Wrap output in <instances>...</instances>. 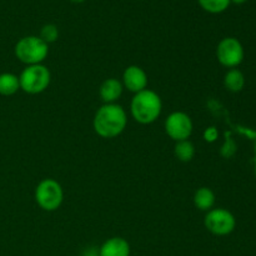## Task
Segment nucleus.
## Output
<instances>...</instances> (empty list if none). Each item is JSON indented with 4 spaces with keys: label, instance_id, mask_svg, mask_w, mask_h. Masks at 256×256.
<instances>
[{
    "label": "nucleus",
    "instance_id": "1",
    "mask_svg": "<svg viewBox=\"0 0 256 256\" xmlns=\"http://www.w3.org/2000/svg\"><path fill=\"white\" fill-rule=\"evenodd\" d=\"M128 124L126 112L118 104H104L94 116V130L98 135L106 139L118 136L124 132Z\"/></svg>",
    "mask_w": 256,
    "mask_h": 256
},
{
    "label": "nucleus",
    "instance_id": "2",
    "mask_svg": "<svg viewBox=\"0 0 256 256\" xmlns=\"http://www.w3.org/2000/svg\"><path fill=\"white\" fill-rule=\"evenodd\" d=\"M162 102L155 92L145 89L136 92L132 100V115L140 124H152L162 114Z\"/></svg>",
    "mask_w": 256,
    "mask_h": 256
},
{
    "label": "nucleus",
    "instance_id": "3",
    "mask_svg": "<svg viewBox=\"0 0 256 256\" xmlns=\"http://www.w3.org/2000/svg\"><path fill=\"white\" fill-rule=\"evenodd\" d=\"M49 46L39 36H24L15 45V55L22 62L29 65L42 64L48 56Z\"/></svg>",
    "mask_w": 256,
    "mask_h": 256
},
{
    "label": "nucleus",
    "instance_id": "4",
    "mask_svg": "<svg viewBox=\"0 0 256 256\" xmlns=\"http://www.w3.org/2000/svg\"><path fill=\"white\" fill-rule=\"evenodd\" d=\"M52 80L49 69L42 64L29 65L19 76L20 89L28 94H40L48 89Z\"/></svg>",
    "mask_w": 256,
    "mask_h": 256
},
{
    "label": "nucleus",
    "instance_id": "5",
    "mask_svg": "<svg viewBox=\"0 0 256 256\" xmlns=\"http://www.w3.org/2000/svg\"><path fill=\"white\" fill-rule=\"evenodd\" d=\"M64 199L62 185L54 179H44L35 189V200L45 212H55Z\"/></svg>",
    "mask_w": 256,
    "mask_h": 256
},
{
    "label": "nucleus",
    "instance_id": "6",
    "mask_svg": "<svg viewBox=\"0 0 256 256\" xmlns=\"http://www.w3.org/2000/svg\"><path fill=\"white\" fill-rule=\"evenodd\" d=\"M204 224L212 234L218 235V236H225L234 232L236 220L229 210L220 208V209H212L208 212L204 219Z\"/></svg>",
    "mask_w": 256,
    "mask_h": 256
},
{
    "label": "nucleus",
    "instance_id": "7",
    "mask_svg": "<svg viewBox=\"0 0 256 256\" xmlns=\"http://www.w3.org/2000/svg\"><path fill=\"white\" fill-rule=\"evenodd\" d=\"M218 60L226 68H235L244 60V48L236 38H225L216 49Z\"/></svg>",
    "mask_w": 256,
    "mask_h": 256
},
{
    "label": "nucleus",
    "instance_id": "8",
    "mask_svg": "<svg viewBox=\"0 0 256 256\" xmlns=\"http://www.w3.org/2000/svg\"><path fill=\"white\" fill-rule=\"evenodd\" d=\"M165 132L175 142L188 140L192 132V122L188 114L174 112L165 122Z\"/></svg>",
    "mask_w": 256,
    "mask_h": 256
},
{
    "label": "nucleus",
    "instance_id": "9",
    "mask_svg": "<svg viewBox=\"0 0 256 256\" xmlns=\"http://www.w3.org/2000/svg\"><path fill=\"white\" fill-rule=\"evenodd\" d=\"M122 84L128 90L132 92H139L146 89L148 75L144 70L136 65H132L125 69L122 74Z\"/></svg>",
    "mask_w": 256,
    "mask_h": 256
},
{
    "label": "nucleus",
    "instance_id": "10",
    "mask_svg": "<svg viewBox=\"0 0 256 256\" xmlns=\"http://www.w3.org/2000/svg\"><path fill=\"white\" fill-rule=\"evenodd\" d=\"M130 244L119 236L110 238L100 246L99 256H130Z\"/></svg>",
    "mask_w": 256,
    "mask_h": 256
},
{
    "label": "nucleus",
    "instance_id": "11",
    "mask_svg": "<svg viewBox=\"0 0 256 256\" xmlns=\"http://www.w3.org/2000/svg\"><path fill=\"white\" fill-rule=\"evenodd\" d=\"M100 98L105 104H114L122 94V84L118 79H106L99 89Z\"/></svg>",
    "mask_w": 256,
    "mask_h": 256
},
{
    "label": "nucleus",
    "instance_id": "12",
    "mask_svg": "<svg viewBox=\"0 0 256 256\" xmlns=\"http://www.w3.org/2000/svg\"><path fill=\"white\" fill-rule=\"evenodd\" d=\"M215 204V194L209 188H200L195 192L194 205L202 212H209Z\"/></svg>",
    "mask_w": 256,
    "mask_h": 256
},
{
    "label": "nucleus",
    "instance_id": "13",
    "mask_svg": "<svg viewBox=\"0 0 256 256\" xmlns=\"http://www.w3.org/2000/svg\"><path fill=\"white\" fill-rule=\"evenodd\" d=\"M20 89L19 76L12 72H2L0 74V95L12 96Z\"/></svg>",
    "mask_w": 256,
    "mask_h": 256
},
{
    "label": "nucleus",
    "instance_id": "14",
    "mask_svg": "<svg viewBox=\"0 0 256 256\" xmlns=\"http://www.w3.org/2000/svg\"><path fill=\"white\" fill-rule=\"evenodd\" d=\"M224 85L229 92H242L245 85L244 74L238 69H230L224 78Z\"/></svg>",
    "mask_w": 256,
    "mask_h": 256
},
{
    "label": "nucleus",
    "instance_id": "15",
    "mask_svg": "<svg viewBox=\"0 0 256 256\" xmlns=\"http://www.w3.org/2000/svg\"><path fill=\"white\" fill-rule=\"evenodd\" d=\"M174 154L180 162H192V158L195 155V148L192 142L189 140H182V142H176V145L174 148Z\"/></svg>",
    "mask_w": 256,
    "mask_h": 256
},
{
    "label": "nucleus",
    "instance_id": "16",
    "mask_svg": "<svg viewBox=\"0 0 256 256\" xmlns=\"http://www.w3.org/2000/svg\"><path fill=\"white\" fill-rule=\"evenodd\" d=\"M198 2L205 12H212V14L225 12L230 5V0H198Z\"/></svg>",
    "mask_w": 256,
    "mask_h": 256
},
{
    "label": "nucleus",
    "instance_id": "17",
    "mask_svg": "<svg viewBox=\"0 0 256 256\" xmlns=\"http://www.w3.org/2000/svg\"><path fill=\"white\" fill-rule=\"evenodd\" d=\"M40 39L44 42H46L48 45L50 42H56V39L59 38V30L58 26L54 24H46L42 28V32H40Z\"/></svg>",
    "mask_w": 256,
    "mask_h": 256
},
{
    "label": "nucleus",
    "instance_id": "18",
    "mask_svg": "<svg viewBox=\"0 0 256 256\" xmlns=\"http://www.w3.org/2000/svg\"><path fill=\"white\" fill-rule=\"evenodd\" d=\"M234 152H235L234 142L230 139L226 140V142H225V144L222 145V155L225 158H229V156H232Z\"/></svg>",
    "mask_w": 256,
    "mask_h": 256
},
{
    "label": "nucleus",
    "instance_id": "19",
    "mask_svg": "<svg viewBox=\"0 0 256 256\" xmlns=\"http://www.w3.org/2000/svg\"><path fill=\"white\" fill-rule=\"evenodd\" d=\"M218 136H219V132H218L216 128L214 126L208 128L204 132V139L206 140L208 142H214L215 140L218 139Z\"/></svg>",
    "mask_w": 256,
    "mask_h": 256
},
{
    "label": "nucleus",
    "instance_id": "20",
    "mask_svg": "<svg viewBox=\"0 0 256 256\" xmlns=\"http://www.w3.org/2000/svg\"><path fill=\"white\" fill-rule=\"evenodd\" d=\"M248 0H230V2H234V4H238V5H240V4H244V2H246Z\"/></svg>",
    "mask_w": 256,
    "mask_h": 256
},
{
    "label": "nucleus",
    "instance_id": "21",
    "mask_svg": "<svg viewBox=\"0 0 256 256\" xmlns=\"http://www.w3.org/2000/svg\"><path fill=\"white\" fill-rule=\"evenodd\" d=\"M70 2H76V4H80V2H84L85 0H70Z\"/></svg>",
    "mask_w": 256,
    "mask_h": 256
}]
</instances>
